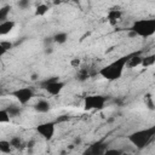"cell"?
Returning <instances> with one entry per match:
<instances>
[{"mask_svg":"<svg viewBox=\"0 0 155 155\" xmlns=\"http://www.w3.org/2000/svg\"><path fill=\"white\" fill-rule=\"evenodd\" d=\"M36 132L46 140H51L54 136V132H56V122L53 121H47V122H42V124H39L36 127H35Z\"/></svg>","mask_w":155,"mask_h":155,"instance_id":"cell-6","label":"cell"},{"mask_svg":"<svg viewBox=\"0 0 155 155\" xmlns=\"http://www.w3.org/2000/svg\"><path fill=\"white\" fill-rule=\"evenodd\" d=\"M17 5H18L19 8L25 10V8L29 7V5H30V0H18V1H17Z\"/></svg>","mask_w":155,"mask_h":155,"instance_id":"cell-23","label":"cell"},{"mask_svg":"<svg viewBox=\"0 0 155 155\" xmlns=\"http://www.w3.org/2000/svg\"><path fill=\"white\" fill-rule=\"evenodd\" d=\"M121 16H122V12H121V10H119V8H111V10H109V12H108V19H109L110 22H116L117 19L121 18Z\"/></svg>","mask_w":155,"mask_h":155,"instance_id":"cell-12","label":"cell"},{"mask_svg":"<svg viewBox=\"0 0 155 155\" xmlns=\"http://www.w3.org/2000/svg\"><path fill=\"white\" fill-rule=\"evenodd\" d=\"M10 143H11V145H12L13 149H19L21 145H22V139H21L19 137L15 136V137H12V138L10 139Z\"/></svg>","mask_w":155,"mask_h":155,"instance_id":"cell-22","label":"cell"},{"mask_svg":"<svg viewBox=\"0 0 155 155\" xmlns=\"http://www.w3.org/2000/svg\"><path fill=\"white\" fill-rule=\"evenodd\" d=\"M132 54L133 53H130V54H126V56H121V57L116 58L115 61H113L111 63L107 64L105 67L101 68L99 75L102 78H104L105 80H108V81L119 80L122 76L125 67L127 65V63H128V61H130Z\"/></svg>","mask_w":155,"mask_h":155,"instance_id":"cell-1","label":"cell"},{"mask_svg":"<svg viewBox=\"0 0 155 155\" xmlns=\"http://www.w3.org/2000/svg\"><path fill=\"white\" fill-rule=\"evenodd\" d=\"M11 149H12V145L10 143V140H0V153L2 154H10L11 153Z\"/></svg>","mask_w":155,"mask_h":155,"instance_id":"cell-15","label":"cell"},{"mask_svg":"<svg viewBox=\"0 0 155 155\" xmlns=\"http://www.w3.org/2000/svg\"><path fill=\"white\" fill-rule=\"evenodd\" d=\"M144 103H145V107L149 109V110H155V103L153 101V97L150 93H147L145 97H144Z\"/></svg>","mask_w":155,"mask_h":155,"instance_id":"cell-19","label":"cell"},{"mask_svg":"<svg viewBox=\"0 0 155 155\" xmlns=\"http://www.w3.org/2000/svg\"><path fill=\"white\" fill-rule=\"evenodd\" d=\"M131 36L150 38L155 34V18H145L134 21L130 28Z\"/></svg>","mask_w":155,"mask_h":155,"instance_id":"cell-2","label":"cell"},{"mask_svg":"<svg viewBox=\"0 0 155 155\" xmlns=\"http://www.w3.org/2000/svg\"><path fill=\"white\" fill-rule=\"evenodd\" d=\"M33 81H35V80H38V74H33L31 75V78H30Z\"/></svg>","mask_w":155,"mask_h":155,"instance_id":"cell-27","label":"cell"},{"mask_svg":"<svg viewBox=\"0 0 155 155\" xmlns=\"http://www.w3.org/2000/svg\"><path fill=\"white\" fill-rule=\"evenodd\" d=\"M48 10H50V8H48V6H47L46 4H40V5L36 6L34 15H35L36 17H42V16H45V15L48 12Z\"/></svg>","mask_w":155,"mask_h":155,"instance_id":"cell-14","label":"cell"},{"mask_svg":"<svg viewBox=\"0 0 155 155\" xmlns=\"http://www.w3.org/2000/svg\"><path fill=\"white\" fill-rule=\"evenodd\" d=\"M54 41H53V36H47V38H45L44 39V46L45 47H47V46H52V44H53Z\"/></svg>","mask_w":155,"mask_h":155,"instance_id":"cell-24","label":"cell"},{"mask_svg":"<svg viewBox=\"0 0 155 155\" xmlns=\"http://www.w3.org/2000/svg\"><path fill=\"white\" fill-rule=\"evenodd\" d=\"M10 120H11V115L8 114L7 109H1L0 110V122L7 124V122H10Z\"/></svg>","mask_w":155,"mask_h":155,"instance_id":"cell-20","label":"cell"},{"mask_svg":"<svg viewBox=\"0 0 155 155\" xmlns=\"http://www.w3.org/2000/svg\"><path fill=\"white\" fill-rule=\"evenodd\" d=\"M53 41H54V44L63 45L68 41V34L65 31H58L53 35Z\"/></svg>","mask_w":155,"mask_h":155,"instance_id":"cell-11","label":"cell"},{"mask_svg":"<svg viewBox=\"0 0 155 155\" xmlns=\"http://www.w3.org/2000/svg\"><path fill=\"white\" fill-rule=\"evenodd\" d=\"M79 63H80V61H79L78 58H75V59L71 62V64H73V65H79Z\"/></svg>","mask_w":155,"mask_h":155,"instance_id":"cell-26","label":"cell"},{"mask_svg":"<svg viewBox=\"0 0 155 155\" xmlns=\"http://www.w3.org/2000/svg\"><path fill=\"white\" fill-rule=\"evenodd\" d=\"M11 96L15 97L19 104H27L29 103V101L34 97V91L30 87H22V88H17L15 91L11 92Z\"/></svg>","mask_w":155,"mask_h":155,"instance_id":"cell-7","label":"cell"},{"mask_svg":"<svg viewBox=\"0 0 155 155\" xmlns=\"http://www.w3.org/2000/svg\"><path fill=\"white\" fill-rule=\"evenodd\" d=\"M52 52H53V47H52V46L45 47V53H46V54H51Z\"/></svg>","mask_w":155,"mask_h":155,"instance_id":"cell-25","label":"cell"},{"mask_svg":"<svg viewBox=\"0 0 155 155\" xmlns=\"http://www.w3.org/2000/svg\"><path fill=\"white\" fill-rule=\"evenodd\" d=\"M107 150L105 144H103L102 142H97L94 144L91 145V148L86 151V153H92V154H104Z\"/></svg>","mask_w":155,"mask_h":155,"instance_id":"cell-10","label":"cell"},{"mask_svg":"<svg viewBox=\"0 0 155 155\" xmlns=\"http://www.w3.org/2000/svg\"><path fill=\"white\" fill-rule=\"evenodd\" d=\"M142 58H143V57H140L138 53H133V54L131 56V58H130L127 65H128L130 68H136V67H138V65L142 64Z\"/></svg>","mask_w":155,"mask_h":155,"instance_id":"cell-13","label":"cell"},{"mask_svg":"<svg viewBox=\"0 0 155 155\" xmlns=\"http://www.w3.org/2000/svg\"><path fill=\"white\" fill-rule=\"evenodd\" d=\"M108 97L102 94H91L85 97L84 99V109L85 110H101L104 108Z\"/></svg>","mask_w":155,"mask_h":155,"instance_id":"cell-5","label":"cell"},{"mask_svg":"<svg viewBox=\"0 0 155 155\" xmlns=\"http://www.w3.org/2000/svg\"><path fill=\"white\" fill-rule=\"evenodd\" d=\"M6 109H7L8 114L11 115V117L19 116V115H21V113H22V109H21L19 107H16V105H8Z\"/></svg>","mask_w":155,"mask_h":155,"instance_id":"cell-17","label":"cell"},{"mask_svg":"<svg viewBox=\"0 0 155 155\" xmlns=\"http://www.w3.org/2000/svg\"><path fill=\"white\" fill-rule=\"evenodd\" d=\"M16 23L15 21H11V19H6L4 22L0 23V35H7L10 31H12V29L15 28Z\"/></svg>","mask_w":155,"mask_h":155,"instance_id":"cell-9","label":"cell"},{"mask_svg":"<svg viewBox=\"0 0 155 155\" xmlns=\"http://www.w3.org/2000/svg\"><path fill=\"white\" fill-rule=\"evenodd\" d=\"M10 11H11V6L10 5H5V6H2L0 8V21L1 22L7 19V16H8Z\"/></svg>","mask_w":155,"mask_h":155,"instance_id":"cell-18","label":"cell"},{"mask_svg":"<svg viewBox=\"0 0 155 155\" xmlns=\"http://www.w3.org/2000/svg\"><path fill=\"white\" fill-rule=\"evenodd\" d=\"M68 1H73V2H78L79 0H68Z\"/></svg>","mask_w":155,"mask_h":155,"instance_id":"cell-28","label":"cell"},{"mask_svg":"<svg viewBox=\"0 0 155 155\" xmlns=\"http://www.w3.org/2000/svg\"><path fill=\"white\" fill-rule=\"evenodd\" d=\"M12 46H13V45H12V42L2 40V41L0 42V53H1V56H2V54H5V52H6V51L11 50V48H12Z\"/></svg>","mask_w":155,"mask_h":155,"instance_id":"cell-21","label":"cell"},{"mask_svg":"<svg viewBox=\"0 0 155 155\" xmlns=\"http://www.w3.org/2000/svg\"><path fill=\"white\" fill-rule=\"evenodd\" d=\"M154 63H155V54H149V56H145L142 58L140 65L144 68H148V67H151Z\"/></svg>","mask_w":155,"mask_h":155,"instance_id":"cell-16","label":"cell"},{"mask_svg":"<svg viewBox=\"0 0 155 155\" xmlns=\"http://www.w3.org/2000/svg\"><path fill=\"white\" fill-rule=\"evenodd\" d=\"M155 137V125L148 128H143V130H138L133 133H131L127 139L138 149H143L145 145H148V143L151 140V138Z\"/></svg>","mask_w":155,"mask_h":155,"instance_id":"cell-3","label":"cell"},{"mask_svg":"<svg viewBox=\"0 0 155 155\" xmlns=\"http://www.w3.org/2000/svg\"><path fill=\"white\" fill-rule=\"evenodd\" d=\"M51 109V105L45 99H40L35 104H34V110L36 113H40V114H45V113H48Z\"/></svg>","mask_w":155,"mask_h":155,"instance_id":"cell-8","label":"cell"},{"mask_svg":"<svg viewBox=\"0 0 155 155\" xmlns=\"http://www.w3.org/2000/svg\"><path fill=\"white\" fill-rule=\"evenodd\" d=\"M64 86H65V84L59 81V79L57 76H52V78L42 80L40 82V87L44 88L51 96H58L63 91Z\"/></svg>","mask_w":155,"mask_h":155,"instance_id":"cell-4","label":"cell"}]
</instances>
